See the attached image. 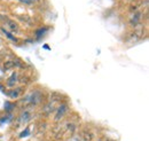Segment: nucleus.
Instances as JSON below:
<instances>
[{
  "label": "nucleus",
  "instance_id": "f257e3e1",
  "mask_svg": "<svg viewBox=\"0 0 149 141\" xmlns=\"http://www.w3.org/2000/svg\"><path fill=\"white\" fill-rule=\"evenodd\" d=\"M42 99H44V94L39 89H35L32 91L31 93L26 94L22 100H21V103L24 105L28 108H35L41 105L42 102Z\"/></svg>",
  "mask_w": 149,
  "mask_h": 141
},
{
  "label": "nucleus",
  "instance_id": "f03ea898",
  "mask_svg": "<svg viewBox=\"0 0 149 141\" xmlns=\"http://www.w3.org/2000/svg\"><path fill=\"white\" fill-rule=\"evenodd\" d=\"M68 112H69V106H68V103H65V102L60 103V106L55 109V114H54V118H53L54 123L62 122L63 118L68 115Z\"/></svg>",
  "mask_w": 149,
  "mask_h": 141
},
{
  "label": "nucleus",
  "instance_id": "7ed1b4c3",
  "mask_svg": "<svg viewBox=\"0 0 149 141\" xmlns=\"http://www.w3.org/2000/svg\"><path fill=\"white\" fill-rule=\"evenodd\" d=\"M78 141H95V134L90 128H83L77 132Z\"/></svg>",
  "mask_w": 149,
  "mask_h": 141
},
{
  "label": "nucleus",
  "instance_id": "20e7f679",
  "mask_svg": "<svg viewBox=\"0 0 149 141\" xmlns=\"http://www.w3.org/2000/svg\"><path fill=\"white\" fill-rule=\"evenodd\" d=\"M63 132L69 137V138H72L74 137L76 134H77V132H78V126H77V123L76 122H72V121H70V122H67V123L63 125Z\"/></svg>",
  "mask_w": 149,
  "mask_h": 141
},
{
  "label": "nucleus",
  "instance_id": "39448f33",
  "mask_svg": "<svg viewBox=\"0 0 149 141\" xmlns=\"http://www.w3.org/2000/svg\"><path fill=\"white\" fill-rule=\"evenodd\" d=\"M32 118V114L29 109H25L23 110L21 114L19 115L17 119H16V127L17 126H21V125H24V124H28Z\"/></svg>",
  "mask_w": 149,
  "mask_h": 141
},
{
  "label": "nucleus",
  "instance_id": "423d86ee",
  "mask_svg": "<svg viewBox=\"0 0 149 141\" xmlns=\"http://www.w3.org/2000/svg\"><path fill=\"white\" fill-rule=\"evenodd\" d=\"M5 25H6V30H8L10 34H19V24L13 21V20H8L6 17L5 18Z\"/></svg>",
  "mask_w": 149,
  "mask_h": 141
},
{
  "label": "nucleus",
  "instance_id": "0eeeda50",
  "mask_svg": "<svg viewBox=\"0 0 149 141\" xmlns=\"http://www.w3.org/2000/svg\"><path fill=\"white\" fill-rule=\"evenodd\" d=\"M23 93V87H15V88H10V91H7L6 94L10 98V99H19L21 98Z\"/></svg>",
  "mask_w": 149,
  "mask_h": 141
},
{
  "label": "nucleus",
  "instance_id": "6e6552de",
  "mask_svg": "<svg viewBox=\"0 0 149 141\" xmlns=\"http://www.w3.org/2000/svg\"><path fill=\"white\" fill-rule=\"evenodd\" d=\"M17 82H19V73H17V72H13L12 76H10V77L7 79V82H6V86L9 88H14L15 85L17 84Z\"/></svg>",
  "mask_w": 149,
  "mask_h": 141
},
{
  "label": "nucleus",
  "instance_id": "1a4fd4ad",
  "mask_svg": "<svg viewBox=\"0 0 149 141\" xmlns=\"http://www.w3.org/2000/svg\"><path fill=\"white\" fill-rule=\"evenodd\" d=\"M140 22H141V12H135L134 15H133V17L131 18L130 24L133 25V27H136Z\"/></svg>",
  "mask_w": 149,
  "mask_h": 141
},
{
  "label": "nucleus",
  "instance_id": "9d476101",
  "mask_svg": "<svg viewBox=\"0 0 149 141\" xmlns=\"http://www.w3.org/2000/svg\"><path fill=\"white\" fill-rule=\"evenodd\" d=\"M1 31H2V34L6 36V37H7V38H8L10 41H13V43H16V41H17V38L13 35V34H10L8 30H6L5 28H1Z\"/></svg>",
  "mask_w": 149,
  "mask_h": 141
},
{
  "label": "nucleus",
  "instance_id": "9b49d317",
  "mask_svg": "<svg viewBox=\"0 0 149 141\" xmlns=\"http://www.w3.org/2000/svg\"><path fill=\"white\" fill-rule=\"evenodd\" d=\"M22 3H25V5H35V3H38L39 0H19Z\"/></svg>",
  "mask_w": 149,
  "mask_h": 141
},
{
  "label": "nucleus",
  "instance_id": "f8f14e48",
  "mask_svg": "<svg viewBox=\"0 0 149 141\" xmlns=\"http://www.w3.org/2000/svg\"><path fill=\"white\" fill-rule=\"evenodd\" d=\"M14 108H15V105H13V103H9V102H6V103H5V109H6L8 112H10L12 109H14Z\"/></svg>",
  "mask_w": 149,
  "mask_h": 141
},
{
  "label": "nucleus",
  "instance_id": "ddd939ff",
  "mask_svg": "<svg viewBox=\"0 0 149 141\" xmlns=\"http://www.w3.org/2000/svg\"><path fill=\"white\" fill-rule=\"evenodd\" d=\"M29 134H30V127L28 126V127L23 131V133L19 134V138H24V137H26V135H29Z\"/></svg>",
  "mask_w": 149,
  "mask_h": 141
},
{
  "label": "nucleus",
  "instance_id": "4468645a",
  "mask_svg": "<svg viewBox=\"0 0 149 141\" xmlns=\"http://www.w3.org/2000/svg\"><path fill=\"white\" fill-rule=\"evenodd\" d=\"M45 31H46V28L40 29V30H38L37 32H36V36H37L38 38H40V37H41V35H44V34H45Z\"/></svg>",
  "mask_w": 149,
  "mask_h": 141
}]
</instances>
